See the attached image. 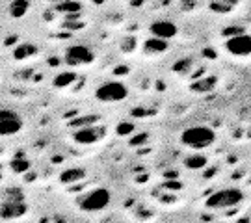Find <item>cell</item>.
<instances>
[{
  "mask_svg": "<svg viewBox=\"0 0 251 223\" xmlns=\"http://www.w3.org/2000/svg\"><path fill=\"white\" fill-rule=\"evenodd\" d=\"M214 142H216V132L210 126H205V125L188 126V128H184L182 134H180V143L184 147H188V149H196V151L206 149V147H210Z\"/></svg>",
  "mask_w": 251,
  "mask_h": 223,
  "instance_id": "1",
  "label": "cell"
},
{
  "mask_svg": "<svg viewBox=\"0 0 251 223\" xmlns=\"http://www.w3.org/2000/svg\"><path fill=\"white\" fill-rule=\"evenodd\" d=\"M244 201V192L238 188H225L220 190L206 199V208L210 210H224V208H233L238 203Z\"/></svg>",
  "mask_w": 251,
  "mask_h": 223,
  "instance_id": "2",
  "label": "cell"
},
{
  "mask_svg": "<svg viewBox=\"0 0 251 223\" xmlns=\"http://www.w3.org/2000/svg\"><path fill=\"white\" fill-rule=\"evenodd\" d=\"M110 192L106 188H95L91 192H86L84 196L78 197V206L84 212H99L110 205Z\"/></svg>",
  "mask_w": 251,
  "mask_h": 223,
  "instance_id": "3",
  "label": "cell"
},
{
  "mask_svg": "<svg viewBox=\"0 0 251 223\" xmlns=\"http://www.w3.org/2000/svg\"><path fill=\"white\" fill-rule=\"evenodd\" d=\"M128 97V88L119 80H108L95 91V99L100 102H121Z\"/></svg>",
  "mask_w": 251,
  "mask_h": 223,
  "instance_id": "4",
  "label": "cell"
},
{
  "mask_svg": "<svg viewBox=\"0 0 251 223\" xmlns=\"http://www.w3.org/2000/svg\"><path fill=\"white\" fill-rule=\"evenodd\" d=\"M95 60V54L91 52L86 45H71L65 49V54H63V63L71 65V67H76V65H86V63H91Z\"/></svg>",
  "mask_w": 251,
  "mask_h": 223,
  "instance_id": "5",
  "label": "cell"
},
{
  "mask_svg": "<svg viewBox=\"0 0 251 223\" xmlns=\"http://www.w3.org/2000/svg\"><path fill=\"white\" fill-rule=\"evenodd\" d=\"M224 49L225 52H229L234 58H248V56H251V36L244 32L240 36L227 37Z\"/></svg>",
  "mask_w": 251,
  "mask_h": 223,
  "instance_id": "6",
  "label": "cell"
},
{
  "mask_svg": "<svg viewBox=\"0 0 251 223\" xmlns=\"http://www.w3.org/2000/svg\"><path fill=\"white\" fill-rule=\"evenodd\" d=\"M23 128V119L15 110L11 108H2L0 114V132L2 136H13Z\"/></svg>",
  "mask_w": 251,
  "mask_h": 223,
  "instance_id": "7",
  "label": "cell"
},
{
  "mask_svg": "<svg viewBox=\"0 0 251 223\" xmlns=\"http://www.w3.org/2000/svg\"><path fill=\"white\" fill-rule=\"evenodd\" d=\"M106 134V128L99 125H90V126H82V128H75L73 132V140L80 145H91V143H97Z\"/></svg>",
  "mask_w": 251,
  "mask_h": 223,
  "instance_id": "8",
  "label": "cell"
},
{
  "mask_svg": "<svg viewBox=\"0 0 251 223\" xmlns=\"http://www.w3.org/2000/svg\"><path fill=\"white\" fill-rule=\"evenodd\" d=\"M149 32H151V36L162 37V39H173V37L179 34V28H177L175 23L162 19V21H154V23H151Z\"/></svg>",
  "mask_w": 251,
  "mask_h": 223,
  "instance_id": "9",
  "label": "cell"
},
{
  "mask_svg": "<svg viewBox=\"0 0 251 223\" xmlns=\"http://www.w3.org/2000/svg\"><path fill=\"white\" fill-rule=\"evenodd\" d=\"M26 212V205H25V201H4L2 203V220H17L21 216Z\"/></svg>",
  "mask_w": 251,
  "mask_h": 223,
  "instance_id": "10",
  "label": "cell"
},
{
  "mask_svg": "<svg viewBox=\"0 0 251 223\" xmlns=\"http://www.w3.org/2000/svg\"><path fill=\"white\" fill-rule=\"evenodd\" d=\"M168 41H170V39H162V37H156V36L149 37V39L144 43V52L152 54V56H156V54H164L168 49H170Z\"/></svg>",
  "mask_w": 251,
  "mask_h": 223,
  "instance_id": "11",
  "label": "cell"
},
{
  "mask_svg": "<svg viewBox=\"0 0 251 223\" xmlns=\"http://www.w3.org/2000/svg\"><path fill=\"white\" fill-rule=\"evenodd\" d=\"M216 84H218V78H216L214 74H208V76H201V78L192 82L190 89L194 93H208V91H212L216 88Z\"/></svg>",
  "mask_w": 251,
  "mask_h": 223,
  "instance_id": "12",
  "label": "cell"
},
{
  "mask_svg": "<svg viewBox=\"0 0 251 223\" xmlns=\"http://www.w3.org/2000/svg\"><path fill=\"white\" fill-rule=\"evenodd\" d=\"M86 178V171L82 168H69V170H63L60 173V182L65 184V186H71V184H76Z\"/></svg>",
  "mask_w": 251,
  "mask_h": 223,
  "instance_id": "13",
  "label": "cell"
},
{
  "mask_svg": "<svg viewBox=\"0 0 251 223\" xmlns=\"http://www.w3.org/2000/svg\"><path fill=\"white\" fill-rule=\"evenodd\" d=\"M76 78H78V74H76L75 71L58 73V74L52 78V86L56 89H65V88H69V86H73V84L76 82Z\"/></svg>",
  "mask_w": 251,
  "mask_h": 223,
  "instance_id": "14",
  "label": "cell"
},
{
  "mask_svg": "<svg viewBox=\"0 0 251 223\" xmlns=\"http://www.w3.org/2000/svg\"><path fill=\"white\" fill-rule=\"evenodd\" d=\"M206 166H208V158H206L205 154H201V152H194V154H190V156L184 158V168L190 171L205 170Z\"/></svg>",
  "mask_w": 251,
  "mask_h": 223,
  "instance_id": "15",
  "label": "cell"
},
{
  "mask_svg": "<svg viewBox=\"0 0 251 223\" xmlns=\"http://www.w3.org/2000/svg\"><path fill=\"white\" fill-rule=\"evenodd\" d=\"M36 54H37V47L34 43H21V45L17 43L15 50H13V58L17 62H25V60L36 56Z\"/></svg>",
  "mask_w": 251,
  "mask_h": 223,
  "instance_id": "16",
  "label": "cell"
},
{
  "mask_svg": "<svg viewBox=\"0 0 251 223\" xmlns=\"http://www.w3.org/2000/svg\"><path fill=\"white\" fill-rule=\"evenodd\" d=\"M30 9V2L28 0H11L8 6L9 17L13 19H23Z\"/></svg>",
  "mask_w": 251,
  "mask_h": 223,
  "instance_id": "17",
  "label": "cell"
},
{
  "mask_svg": "<svg viewBox=\"0 0 251 223\" xmlns=\"http://www.w3.org/2000/svg\"><path fill=\"white\" fill-rule=\"evenodd\" d=\"M82 4L76 0H62L56 4V11L63 13V15H73V13H80Z\"/></svg>",
  "mask_w": 251,
  "mask_h": 223,
  "instance_id": "18",
  "label": "cell"
},
{
  "mask_svg": "<svg viewBox=\"0 0 251 223\" xmlns=\"http://www.w3.org/2000/svg\"><path fill=\"white\" fill-rule=\"evenodd\" d=\"M194 65H196V62H194L192 58H180V60H177V62L171 65V71L175 73V74H182V76H186V74L192 73Z\"/></svg>",
  "mask_w": 251,
  "mask_h": 223,
  "instance_id": "19",
  "label": "cell"
},
{
  "mask_svg": "<svg viewBox=\"0 0 251 223\" xmlns=\"http://www.w3.org/2000/svg\"><path fill=\"white\" fill-rule=\"evenodd\" d=\"M97 123H99V116H76L75 119L69 121V126L71 128H82V126L97 125Z\"/></svg>",
  "mask_w": 251,
  "mask_h": 223,
  "instance_id": "20",
  "label": "cell"
},
{
  "mask_svg": "<svg viewBox=\"0 0 251 223\" xmlns=\"http://www.w3.org/2000/svg\"><path fill=\"white\" fill-rule=\"evenodd\" d=\"M9 168L15 171V173H19V175H23V173H28V171H30L32 164H30V160H26V158L17 156V158H13V160L9 162Z\"/></svg>",
  "mask_w": 251,
  "mask_h": 223,
  "instance_id": "21",
  "label": "cell"
},
{
  "mask_svg": "<svg viewBox=\"0 0 251 223\" xmlns=\"http://www.w3.org/2000/svg\"><path fill=\"white\" fill-rule=\"evenodd\" d=\"M210 9L214 11V13H229L231 9H233V4H229V2H225V0H212L210 2Z\"/></svg>",
  "mask_w": 251,
  "mask_h": 223,
  "instance_id": "22",
  "label": "cell"
},
{
  "mask_svg": "<svg viewBox=\"0 0 251 223\" xmlns=\"http://www.w3.org/2000/svg\"><path fill=\"white\" fill-rule=\"evenodd\" d=\"M149 142H151V136H149L147 132L132 134L130 140H128V143H130L132 147H142V145H147Z\"/></svg>",
  "mask_w": 251,
  "mask_h": 223,
  "instance_id": "23",
  "label": "cell"
},
{
  "mask_svg": "<svg viewBox=\"0 0 251 223\" xmlns=\"http://www.w3.org/2000/svg\"><path fill=\"white\" fill-rule=\"evenodd\" d=\"M134 130H136L134 123H130V121H123V123H119V125H117L116 134L123 138V136H132V134H134Z\"/></svg>",
  "mask_w": 251,
  "mask_h": 223,
  "instance_id": "24",
  "label": "cell"
},
{
  "mask_svg": "<svg viewBox=\"0 0 251 223\" xmlns=\"http://www.w3.org/2000/svg\"><path fill=\"white\" fill-rule=\"evenodd\" d=\"M162 190H166V192H180L182 184L179 182V178H166L162 182Z\"/></svg>",
  "mask_w": 251,
  "mask_h": 223,
  "instance_id": "25",
  "label": "cell"
},
{
  "mask_svg": "<svg viewBox=\"0 0 251 223\" xmlns=\"http://www.w3.org/2000/svg\"><path fill=\"white\" fill-rule=\"evenodd\" d=\"M136 45H138L136 37L128 36V37H125V39L121 41V50H123V52H132V50L136 49Z\"/></svg>",
  "mask_w": 251,
  "mask_h": 223,
  "instance_id": "26",
  "label": "cell"
},
{
  "mask_svg": "<svg viewBox=\"0 0 251 223\" xmlns=\"http://www.w3.org/2000/svg\"><path fill=\"white\" fill-rule=\"evenodd\" d=\"M6 199L8 201H25V196H23V192L17 190V188H8L6 190Z\"/></svg>",
  "mask_w": 251,
  "mask_h": 223,
  "instance_id": "27",
  "label": "cell"
},
{
  "mask_svg": "<svg viewBox=\"0 0 251 223\" xmlns=\"http://www.w3.org/2000/svg\"><path fill=\"white\" fill-rule=\"evenodd\" d=\"M152 114H154V110H147V108H142V106L134 108V110L130 112V116L134 117V119H144V117L152 116Z\"/></svg>",
  "mask_w": 251,
  "mask_h": 223,
  "instance_id": "28",
  "label": "cell"
},
{
  "mask_svg": "<svg viewBox=\"0 0 251 223\" xmlns=\"http://www.w3.org/2000/svg\"><path fill=\"white\" fill-rule=\"evenodd\" d=\"M246 30H244L242 26H225L224 32H222V36L224 37H234V36H240V34H244Z\"/></svg>",
  "mask_w": 251,
  "mask_h": 223,
  "instance_id": "29",
  "label": "cell"
},
{
  "mask_svg": "<svg viewBox=\"0 0 251 223\" xmlns=\"http://www.w3.org/2000/svg\"><path fill=\"white\" fill-rule=\"evenodd\" d=\"M63 26L67 28V30H71V32H75V30H82L84 28V23H82L80 19H76V21H63Z\"/></svg>",
  "mask_w": 251,
  "mask_h": 223,
  "instance_id": "30",
  "label": "cell"
},
{
  "mask_svg": "<svg viewBox=\"0 0 251 223\" xmlns=\"http://www.w3.org/2000/svg\"><path fill=\"white\" fill-rule=\"evenodd\" d=\"M128 73H130L128 65H117L116 69H114V76H126Z\"/></svg>",
  "mask_w": 251,
  "mask_h": 223,
  "instance_id": "31",
  "label": "cell"
},
{
  "mask_svg": "<svg viewBox=\"0 0 251 223\" xmlns=\"http://www.w3.org/2000/svg\"><path fill=\"white\" fill-rule=\"evenodd\" d=\"M164 177H166V178H179V171H177V170L166 171V173H164Z\"/></svg>",
  "mask_w": 251,
  "mask_h": 223,
  "instance_id": "32",
  "label": "cell"
},
{
  "mask_svg": "<svg viewBox=\"0 0 251 223\" xmlns=\"http://www.w3.org/2000/svg\"><path fill=\"white\" fill-rule=\"evenodd\" d=\"M15 41H19V37H17V36H9V37H6V41H4V47H11V45L15 43Z\"/></svg>",
  "mask_w": 251,
  "mask_h": 223,
  "instance_id": "33",
  "label": "cell"
},
{
  "mask_svg": "<svg viewBox=\"0 0 251 223\" xmlns=\"http://www.w3.org/2000/svg\"><path fill=\"white\" fill-rule=\"evenodd\" d=\"M203 56H205V58H210V60H214L216 52L212 50V49H205V50H203Z\"/></svg>",
  "mask_w": 251,
  "mask_h": 223,
  "instance_id": "34",
  "label": "cell"
},
{
  "mask_svg": "<svg viewBox=\"0 0 251 223\" xmlns=\"http://www.w3.org/2000/svg\"><path fill=\"white\" fill-rule=\"evenodd\" d=\"M58 63H60L58 62V58H50V65H58Z\"/></svg>",
  "mask_w": 251,
  "mask_h": 223,
  "instance_id": "35",
  "label": "cell"
},
{
  "mask_svg": "<svg viewBox=\"0 0 251 223\" xmlns=\"http://www.w3.org/2000/svg\"><path fill=\"white\" fill-rule=\"evenodd\" d=\"M225 2H229V4H233V6H234V4L238 2V0H225Z\"/></svg>",
  "mask_w": 251,
  "mask_h": 223,
  "instance_id": "36",
  "label": "cell"
}]
</instances>
